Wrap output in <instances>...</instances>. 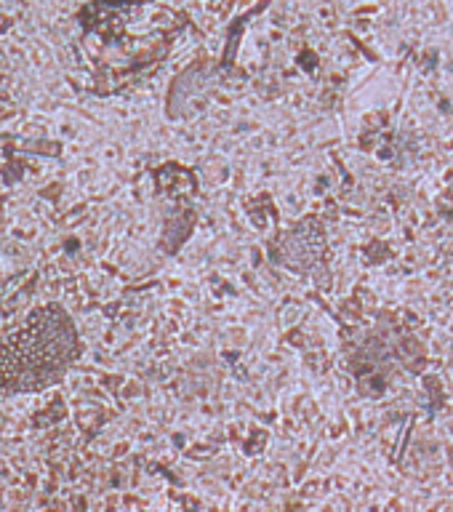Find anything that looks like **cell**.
<instances>
[{"label":"cell","mask_w":453,"mask_h":512,"mask_svg":"<svg viewBox=\"0 0 453 512\" xmlns=\"http://www.w3.org/2000/svg\"><path fill=\"white\" fill-rule=\"evenodd\" d=\"M78 334L59 307H40L16 334L0 342V390L51 387L78 358Z\"/></svg>","instance_id":"6da1fadb"}]
</instances>
